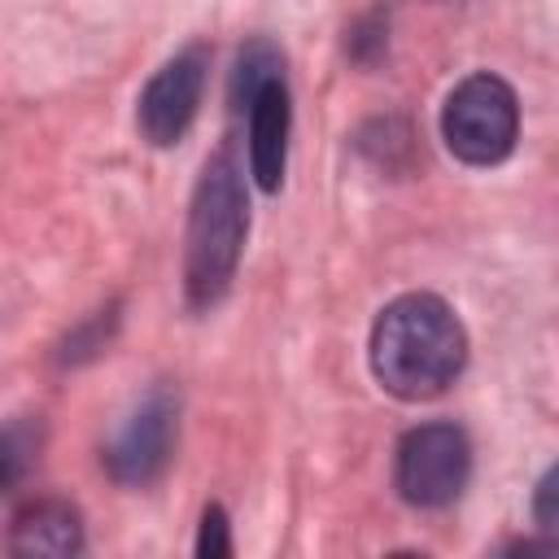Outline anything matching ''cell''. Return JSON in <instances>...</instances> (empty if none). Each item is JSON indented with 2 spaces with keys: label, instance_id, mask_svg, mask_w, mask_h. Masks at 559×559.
<instances>
[{
  "label": "cell",
  "instance_id": "obj_1",
  "mask_svg": "<svg viewBox=\"0 0 559 559\" xmlns=\"http://www.w3.org/2000/svg\"><path fill=\"white\" fill-rule=\"evenodd\" d=\"M467 362V332L459 314L432 293L389 301L371 328V371L384 393L428 402L445 393Z\"/></svg>",
  "mask_w": 559,
  "mask_h": 559
},
{
  "label": "cell",
  "instance_id": "obj_2",
  "mask_svg": "<svg viewBox=\"0 0 559 559\" xmlns=\"http://www.w3.org/2000/svg\"><path fill=\"white\" fill-rule=\"evenodd\" d=\"M249 231V201L245 179L231 153H214L201 166L192 210H188V236H183V297L192 310H214L240 266Z\"/></svg>",
  "mask_w": 559,
  "mask_h": 559
},
{
  "label": "cell",
  "instance_id": "obj_3",
  "mask_svg": "<svg viewBox=\"0 0 559 559\" xmlns=\"http://www.w3.org/2000/svg\"><path fill=\"white\" fill-rule=\"evenodd\" d=\"M441 135L467 166H498L520 140V100L498 74H467L441 109Z\"/></svg>",
  "mask_w": 559,
  "mask_h": 559
},
{
  "label": "cell",
  "instance_id": "obj_4",
  "mask_svg": "<svg viewBox=\"0 0 559 559\" xmlns=\"http://www.w3.org/2000/svg\"><path fill=\"white\" fill-rule=\"evenodd\" d=\"M472 476V441L459 424H419L397 441V459H393V485L402 493V502L437 511L450 507Z\"/></svg>",
  "mask_w": 559,
  "mask_h": 559
},
{
  "label": "cell",
  "instance_id": "obj_5",
  "mask_svg": "<svg viewBox=\"0 0 559 559\" xmlns=\"http://www.w3.org/2000/svg\"><path fill=\"white\" fill-rule=\"evenodd\" d=\"M205 74H210V52L205 44H188L170 61L157 66V74L144 83L135 100V127L153 148H170L183 140L192 127L201 96H205Z\"/></svg>",
  "mask_w": 559,
  "mask_h": 559
},
{
  "label": "cell",
  "instance_id": "obj_6",
  "mask_svg": "<svg viewBox=\"0 0 559 559\" xmlns=\"http://www.w3.org/2000/svg\"><path fill=\"white\" fill-rule=\"evenodd\" d=\"M175 437H179V402L166 389H153L105 445V472L122 489H144L170 467Z\"/></svg>",
  "mask_w": 559,
  "mask_h": 559
},
{
  "label": "cell",
  "instance_id": "obj_7",
  "mask_svg": "<svg viewBox=\"0 0 559 559\" xmlns=\"http://www.w3.org/2000/svg\"><path fill=\"white\" fill-rule=\"evenodd\" d=\"M249 170L258 179L262 192H280L284 170H288V135H293V100H288V83L275 79L266 83L249 109Z\"/></svg>",
  "mask_w": 559,
  "mask_h": 559
},
{
  "label": "cell",
  "instance_id": "obj_8",
  "mask_svg": "<svg viewBox=\"0 0 559 559\" xmlns=\"http://www.w3.org/2000/svg\"><path fill=\"white\" fill-rule=\"evenodd\" d=\"M9 555H48V559H70L83 550V515L66 498H35L9 520L4 537Z\"/></svg>",
  "mask_w": 559,
  "mask_h": 559
},
{
  "label": "cell",
  "instance_id": "obj_9",
  "mask_svg": "<svg viewBox=\"0 0 559 559\" xmlns=\"http://www.w3.org/2000/svg\"><path fill=\"white\" fill-rule=\"evenodd\" d=\"M44 419L35 415H17L0 428V498H9L39 463L44 454Z\"/></svg>",
  "mask_w": 559,
  "mask_h": 559
},
{
  "label": "cell",
  "instance_id": "obj_10",
  "mask_svg": "<svg viewBox=\"0 0 559 559\" xmlns=\"http://www.w3.org/2000/svg\"><path fill=\"white\" fill-rule=\"evenodd\" d=\"M275 79H284V52H280L271 39H249V44L240 48V57H236V70H231V87H227L231 109L245 114L249 100H253L266 83H275Z\"/></svg>",
  "mask_w": 559,
  "mask_h": 559
},
{
  "label": "cell",
  "instance_id": "obj_11",
  "mask_svg": "<svg viewBox=\"0 0 559 559\" xmlns=\"http://www.w3.org/2000/svg\"><path fill=\"white\" fill-rule=\"evenodd\" d=\"M122 306L118 301H109V306H100V310H92L79 328H70L66 332V341L57 345V362L61 367H83V362H92L109 341H114V332H118V314Z\"/></svg>",
  "mask_w": 559,
  "mask_h": 559
},
{
  "label": "cell",
  "instance_id": "obj_12",
  "mask_svg": "<svg viewBox=\"0 0 559 559\" xmlns=\"http://www.w3.org/2000/svg\"><path fill=\"white\" fill-rule=\"evenodd\" d=\"M197 555L201 559H231L236 546H231V524H227V511L218 502H210L201 511V533H197Z\"/></svg>",
  "mask_w": 559,
  "mask_h": 559
},
{
  "label": "cell",
  "instance_id": "obj_13",
  "mask_svg": "<svg viewBox=\"0 0 559 559\" xmlns=\"http://www.w3.org/2000/svg\"><path fill=\"white\" fill-rule=\"evenodd\" d=\"M384 44H389V35H384V17H362L354 31H349V57L354 61H362V66H371L380 52H384Z\"/></svg>",
  "mask_w": 559,
  "mask_h": 559
},
{
  "label": "cell",
  "instance_id": "obj_14",
  "mask_svg": "<svg viewBox=\"0 0 559 559\" xmlns=\"http://www.w3.org/2000/svg\"><path fill=\"white\" fill-rule=\"evenodd\" d=\"M555 485H559V467H546V476L537 480V493H533V515H537L542 533H555V520H559L555 515V493H559Z\"/></svg>",
  "mask_w": 559,
  "mask_h": 559
}]
</instances>
